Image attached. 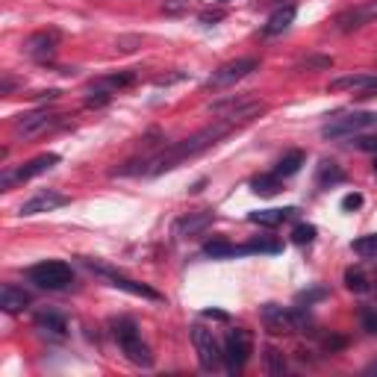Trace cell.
<instances>
[{"label":"cell","mask_w":377,"mask_h":377,"mask_svg":"<svg viewBox=\"0 0 377 377\" xmlns=\"http://www.w3.org/2000/svg\"><path fill=\"white\" fill-rule=\"evenodd\" d=\"M59 30H39V32H32V36L24 42V54L27 56H32V59H39V62H44V59H51L54 54H56V47H59Z\"/></svg>","instance_id":"13"},{"label":"cell","mask_w":377,"mask_h":377,"mask_svg":"<svg viewBox=\"0 0 377 377\" xmlns=\"http://www.w3.org/2000/svg\"><path fill=\"white\" fill-rule=\"evenodd\" d=\"M354 97H359V101H366V97H377V77H374L371 83H369L363 92H359V94H354Z\"/></svg>","instance_id":"39"},{"label":"cell","mask_w":377,"mask_h":377,"mask_svg":"<svg viewBox=\"0 0 377 377\" xmlns=\"http://www.w3.org/2000/svg\"><path fill=\"white\" fill-rule=\"evenodd\" d=\"M189 6H192V0H166V4H162V12L166 15H183V12H189Z\"/></svg>","instance_id":"33"},{"label":"cell","mask_w":377,"mask_h":377,"mask_svg":"<svg viewBox=\"0 0 377 377\" xmlns=\"http://www.w3.org/2000/svg\"><path fill=\"white\" fill-rule=\"evenodd\" d=\"M204 254L212 259H230V257H239L242 248H236V245H230L227 239H212L204 245Z\"/></svg>","instance_id":"20"},{"label":"cell","mask_w":377,"mask_h":377,"mask_svg":"<svg viewBox=\"0 0 377 377\" xmlns=\"http://www.w3.org/2000/svg\"><path fill=\"white\" fill-rule=\"evenodd\" d=\"M112 336H116V342L121 345L124 357L130 359L133 366H154V354L151 348L142 342L139 330H136V324L130 321V319H118V321H112Z\"/></svg>","instance_id":"2"},{"label":"cell","mask_w":377,"mask_h":377,"mask_svg":"<svg viewBox=\"0 0 377 377\" xmlns=\"http://www.w3.org/2000/svg\"><path fill=\"white\" fill-rule=\"evenodd\" d=\"M62 124H65V116H59V112L32 109V112H27V116H21L18 121H15L12 133H15V139H36V136L51 133V130H56Z\"/></svg>","instance_id":"4"},{"label":"cell","mask_w":377,"mask_h":377,"mask_svg":"<svg viewBox=\"0 0 377 377\" xmlns=\"http://www.w3.org/2000/svg\"><path fill=\"white\" fill-rule=\"evenodd\" d=\"M324 295H327V289H324V286H316V289H309V292H298V298H295V301H298V307H304V304L309 307V304L321 301Z\"/></svg>","instance_id":"32"},{"label":"cell","mask_w":377,"mask_h":377,"mask_svg":"<svg viewBox=\"0 0 377 377\" xmlns=\"http://www.w3.org/2000/svg\"><path fill=\"white\" fill-rule=\"evenodd\" d=\"M192 342H194V351H198V363L204 371H218L224 363V348L218 345V339L212 330H206L204 324H194L192 327Z\"/></svg>","instance_id":"5"},{"label":"cell","mask_w":377,"mask_h":377,"mask_svg":"<svg viewBox=\"0 0 377 377\" xmlns=\"http://www.w3.org/2000/svg\"><path fill=\"white\" fill-rule=\"evenodd\" d=\"M374 174H377V156H374Z\"/></svg>","instance_id":"46"},{"label":"cell","mask_w":377,"mask_h":377,"mask_svg":"<svg viewBox=\"0 0 377 377\" xmlns=\"http://www.w3.org/2000/svg\"><path fill=\"white\" fill-rule=\"evenodd\" d=\"M342 345H345V339H339V336H333V339H324V348H327V351H339Z\"/></svg>","instance_id":"40"},{"label":"cell","mask_w":377,"mask_h":377,"mask_svg":"<svg viewBox=\"0 0 377 377\" xmlns=\"http://www.w3.org/2000/svg\"><path fill=\"white\" fill-rule=\"evenodd\" d=\"M313 239H316V227H313V224H298V227L292 230V242H295V245H309Z\"/></svg>","instance_id":"30"},{"label":"cell","mask_w":377,"mask_h":377,"mask_svg":"<svg viewBox=\"0 0 377 377\" xmlns=\"http://www.w3.org/2000/svg\"><path fill=\"white\" fill-rule=\"evenodd\" d=\"M12 89H15V80H12V77H4V86H0V94L9 97V94H12Z\"/></svg>","instance_id":"42"},{"label":"cell","mask_w":377,"mask_h":377,"mask_svg":"<svg viewBox=\"0 0 377 377\" xmlns=\"http://www.w3.org/2000/svg\"><path fill=\"white\" fill-rule=\"evenodd\" d=\"M359 147H363V151H374V154H377V139H374V136L359 139Z\"/></svg>","instance_id":"41"},{"label":"cell","mask_w":377,"mask_h":377,"mask_svg":"<svg viewBox=\"0 0 377 377\" xmlns=\"http://www.w3.org/2000/svg\"><path fill=\"white\" fill-rule=\"evenodd\" d=\"M30 304H32L30 292H24L21 286L6 283L4 289H0V309H4V313H9V316H15V313H24V309H27Z\"/></svg>","instance_id":"16"},{"label":"cell","mask_w":377,"mask_h":377,"mask_svg":"<svg viewBox=\"0 0 377 377\" xmlns=\"http://www.w3.org/2000/svg\"><path fill=\"white\" fill-rule=\"evenodd\" d=\"M204 316H206V319H221V321H227V313H218V309H206Z\"/></svg>","instance_id":"44"},{"label":"cell","mask_w":377,"mask_h":377,"mask_svg":"<svg viewBox=\"0 0 377 377\" xmlns=\"http://www.w3.org/2000/svg\"><path fill=\"white\" fill-rule=\"evenodd\" d=\"M280 251V242H266V239H257L242 245V254H277Z\"/></svg>","instance_id":"28"},{"label":"cell","mask_w":377,"mask_h":377,"mask_svg":"<svg viewBox=\"0 0 377 377\" xmlns=\"http://www.w3.org/2000/svg\"><path fill=\"white\" fill-rule=\"evenodd\" d=\"M221 4H227V0H221Z\"/></svg>","instance_id":"47"},{"label":"cell","mask_w":377,"mask_h":377,"mask_svg":"<svg viewBox=\"0 0 377 377\" xmlns=\"http://www.w3.org/2000/svg\"><path fill=\"white\" fill-rule=\"evenodd\" d=\"M363 206V194H345V198H342V209H359Z\"/></svg>","instance_id":"38"},{"label":"cell","mask_w":377,"mask_h":377,"mask_svg":"<svg viewBox=\"0 0 377 377\" xmlns=\"http://www.w3.org/2000/svg\"><path fill=\"white\" fill-rule=\"evenodd\" d=\"M342 177H345V174H342V168L336 166V162H321V168H319V183L321 186H327V183H342Z\"/></svg>","instance_id":"27"},{"label":"cell","mask_w":377,"mask_h":377,"mask_svg":"<svg viewBox=\"0 0 377 377\" xmlns=\"http://www.w3.org/2000/svg\"><path fill=\"white\" fill-rule=\"evenodd\" d=\"M65 204H71L68 194H62V192H56V189H42V192L32 194L30 201L21 204L18 216H39V212H54V209H59V206H65Z\"/></svg>","instance_id":"12"},{"label":"cell","mask_w":377,"mask_h":377,"mask_svg":"<svg viewBox=\"0 0 377 377\" xmlns=\"http://www.w3.org/2000/svg\"><path fill=\"white\" fill-rule=\"evenodd\" d=\"M30 283H36L39 289H47V292H59L65 286L74 283V271L68 262H59V259H44L39 266H32L27 271Z\"/></svg>","instance_id":"3"},{"label":"cell","mask_w":377,"mask_h":377,"mask_svg":"<svg viewBox=\"0 0 377 377\" xmlns=\"http://www.w3.org/2000/svg\"><path fill=\"white\" fill-rule=\"evenodd\" d=\"M295 4H286V6H280L277 9L271 18H268V24L262 27V32H266V36H280V32H286L289 27H292V21H295Z\"/></svg>","instance_id":"17"},{"label":"cell","mask_w":377,"mask_h":377,"mask_svg":"<svg viewBox=\"0 0 377 377\" xmlns=\"http://www.w3.org/2000/svg\"><path fill=\"white\" fill-rule=\"evenodd\" d=\"M304 162H307L304 151H289L280 162H277V171H274V174H280V177H292V174H298V171H301Z\"/></svg>","instance_id":"23"},{"label":"cell","mask_w":377,"mask_h":377,"mask_svg":"<svg viewBox=\"0 0 377 377\" xmlns=\"http://www.w3.org/2000/svg\"><path fill=\"white\" fill-rule=\"evenodd\" d=\"M262 363H266V371L271 377H283L286 374V357H283V351H277L274 345L266 348V354H262Z\"/></svg>","instance_id":"22"},{"label":"cell","mask_w":377,"mask_h":377,"mask_svg":"<svg viewBox=\"0 0 377 377\" xmlns=\"http://www.w3.org/2000/svg\"><path fill=\"white\" fill-rule=\"evenodd\" d=\"M230 130H233L230 121H216V124H209V127L198 130V133H192L189 139L177 142V144L166 147V151H159V154H154V156H147L144 162H136V159H133V162H124V166L116 168L112 174H121V177H127V174L156 177V174H162V171L177 168L180 162H186V159H192V156H198V154L209 151V147L218 144L227 133H230Z\"/></svg>","instance_id":"1"},{"label":"cell","mask_w":377,"mask_h":377,"mask_svg":"<svg viewBox=\"0 0 377 377\" xmlns=\"http://www.w3.org/2000/svg\"><path fill=\"white\" fill-rule=\"evenodd\" d=\"M366 374H377V359H374V363H371L369 369H366Z\"/></svg>","instance_id":"45"},{"label":"cell","mask_w":377,"mask_h":377,"mask_svg":"<svg viewBox=\"0 0 377 377\" xmlns=\"http://www.w3.org/2000/svg\"><path fill=\"white\" fill-rule=\"evenodd\" d=\"M86 266H89L92 271H97V274H104L106 280H109L112 286H116V289H124V292H130V295H136V298H147V301H162V295H159L156 289L144 286V283H136V280H130V277H124V274H118V271H112V268L101 266V262H92V259H86Z\"/></svg>","instance_id":"11"},{"label":"cell","mask_w":377,"mask_h":377,"mask_svg":"<svg viewBox=\"0 0 377 377\" xmlns=\"http://www.w3.org/2000/svg\"><path fill=\"white\" fill-rule=\"evenodd\" d=\"M259 68V59L257 56H242L236 62H227L221 65L218 71H212V77L206 80V89H227V86H233L239 83V80H245L251 71Z\"/></svg>","instance_id":"6"},{"label":"cell","mask_w":377,"mask_h":377,"mask_svg":"<svg viewBox=\"0 0 377 377\" xmlns=\"http://www.w3.org/2000/svg\"><path fill=\"white\" fill-rule=\"evenodd\" d=\"M142 44V39L139 36H130V39H118L116 42V51H121V54H133L136 47Z\"/></svg>","instance_id":"35"},{"label":"cell","mask_w":377,"mask_h":377,"mask_svg":"<svg viewBox=\"0 0 377 377\" xmlns=\"http://www.w3.org/2000/svg\"><path fill=\"white\" fill-rule=\"evenodd\" d=\"M377 121V116L371 112H351V116H339V118H330L324 127H321V136L324 139H348L359 130H366Z\"/></svg>","instance_id":"7"},{"label":"cell","mask_w":377,"mask_h":377,"mask_svg":"<svg viewBox=\"0 0 377 377\" xmlns=\"http://www.w3.org/2000/svg\"><path fill=\"white\" fill-rule=\"evenodd\" d=\"M301 68H333V59L330 56H309L301 62Z\"/></svg>","instance_id":"34"},{"label":"cell","mask_w":377,"mask_h":377,"mask_svg":"<svg viewBox=\"0 0 377 377\" xmlns=\"http://www.w3.org/2000/svg\"><path fill=\"white\" fill-rule=\"evenodd\" d=\"M212 221H216V212L212 209H201V212H189V216H183L177 221V236L180 239H192V236H201V233H206L209 227H212Z\"/></svg>","instance_id":"15"},{"label":"cell","mask_w":377,"mask_h":377,"mask_svg":"<svg viewBox=\"0 0 377 377\" xmlns=\"http://www.w3.org/2000/svg\"><path fill=\"white\" fill-rule=\"evenodd\" d=\"M371 74H351V77H336L333 83H330V92H354L359 94L369 83H371Z\"/></svg>","instance_id":"19"},{"label":"cell","mask_w":377,"mask_h":377,"mask_svg":"<svg viewBox=\"0 0 377 377\" xmlns=\"http://www.w3.org/2000/svg\"><path fill=\"white\" fill-rule=\"evenodd\" d=\"M262 324H266V330L274 333V336L298 333V330H295L292 309H283V307H277V304H266V307H262Z\"/></svg>","instance_id":"14"},{"label":"cell","mask_w":377,"mask_h":377,"mask_svg":"<svg viewBox=\"0 0 377 377\" xmlns=\"http://www.w3.org/2000/svg\"><path fill=\"white\" fill-rule=\"evenodd\" d=\"M251 192L262 194V198H271V194L280 192V174H259L251 180Z\"/></svg>","instance_id":"21"},{"label":"cell","mask_w":377,"mask_h":377,"mask_svg":"<svg viewBox=\"0 0 377 377\" xmlns=\"http://www.w3.org/2000/svg\"><path fill=\"white\" fill-rule=\"evenodd\" d=\"M363 327L377 336V309H363Z\"/></svg>","instance_id":"36"},{"label":"cell","mask_w":377,"mask_h":377,"mask_svg":"<svg viewBox=\"0 0 377 377\" xmlns=\"http://www.w3.org/2000/svg\"><path fill=\"white\" fill-rule=\"evenodd\" d=\"M251 357V333L248 330H233L224 342V366L230 374H239Z\"/></svg>","instance_id":"10"},{"label":"cell","mask_w":377,"mask_h":377,"mask_svg":"<svg viewBox=\"0 0 377 377\" xmlns=\"http://www.w3.org/2000/svg\"><path fill=\"white\" fill-rule=\"evenodd\" d=\"M345 286H348L351 292H369V280H366V274H363V271H354V268H348V271H345Z\"/></svg>","instance_id":"29"},{"label":"cell","mask_w":377,"mask_h":377,"mask_svg":"<svg viewBox=\"0 0 377 377\" xmlns=\"http://www.w3.org/2000/svg\"><path fill=\"white\" fill-rule=\"evenodd\" d=\"M295 206H289V209H259V212H251V221L254 224H259V227H280L286 218H292L295 216Z\"/></svg>","instance_id":"18"},{"label":"cell","mask_w":377,"mask_h":377,"mask_svg":"<svg viewBox=\"0 0 377 377\" xmlns=\"http://www.w3.org/2000/svg\"><path fill=\"white\" fill-rule=\"evenodd\" d=\"M36 327H42V330H51V333L62 336V333H65V319L56 316V313H39V316H36Z\"/></svg>","instance_id":"24"},{"label":"cell","mask_w":377,"mask_h":377,"mask_svg":"<svg viewBox=\"0 0 377 377\" xmlns=\"http://www.w3.org/2000/svg\"><path fill=\"white\" fill-rule=\"evenodd\" d=\"M354 254L357 257H363V259H374L377 257V233H371V236H359L354 245Z\"/></svg>","instance_id":"25"},{"label":"cell","mask_w":377,"mask_h":377,"mask_svg":"<svg viewBox=\"0 0 377 377\" xmlns=\"http://www.w3.org/2000/svg\"><path fill=\"white\" fill-rule=\"evenodd\" d=\"M174 80H183V74H171V77H159V80H156V86H168V83H174Z\"/></svg>","instance_id":"43"},{"label":"cell","mask_w":377,"mask_h":377,"mask_svg":"<svg viewBox=\"0 0 377 377\" xmlns=\"http://www.w3.org/2000/svg\"><path fill=\"white\" fill-rule=\"evenodd\" d=\"M221 18H224V12H221V9H216V12H212V9L201 12V24H204V27H212L216 21H221Z\"/></svg>","instance_id":"37"},{"label":"cell","mask_w":377,"mask_h":377,"mask_svg":"<svg viewBox=\"0 0 377 377\" xmlns=\"http://www.w3.org/2000/svg\"><path fill=\"white\" fill-rule=\"evenodd\" d=\"M56 162H59V156H56V154H42V156H36V159L24 162L21 168H15V171H4V177H0V189L9 192L15 183H27V180L39 177V174H44V171H51V168L56 166Z\"/></svg>","instance_id":"9"},{"label":"cell","mask_w":377,"mask_h":377,"mask_svg":"<svg viewBox=\"0 0 377 377\" xmlns=\"http://www.w3.org/2000/svg\"><path fill=\"white\" fill-rule=\"evenodd\" d=\"M374 21H377V0H363V4L339 12L333 18V30L336 32H354V30H363Z\"/></svg>","instance_id":"8"},{"label":"cell","mask_w":377,"mask_h":377,"mask_svg":"<svg viewBox=\"0 0 377 377\" xmlns=\"http://www.w3.org/2000/svg\"><path fill=\"white\" fill-rule=\"evenodd\" d=\"M112 101V94H109V89H101V86H97L89 97H86V106L89 109H97V106H106Z\"/></svg>","instance_id":"31"},{"label":"cell","mask_w":377,"mask_h":377,"mask_svg":"<svg viewBox=\"0 0 377 377\" xmlns=\"http://www.w3.org/2000/svg\"><path fill=\"white\" fill-rule=\"evenodd\" d=\"M136 83V74L133 71H124V74H109V77H104L101 83V89H127V86H133Z\"/></svg>","instance_id":"26"}]
</instances>
